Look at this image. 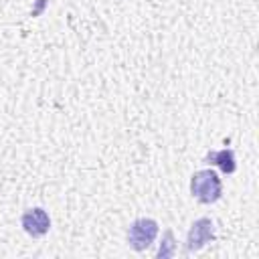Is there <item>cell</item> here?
<instances>
[{
  "label": "cell",
  "instance_id": "obj_1",
  "mask_svg": "<svg viewBox=\"0 0 259 259\" xmlns=\"http://www.w3.org/2000/svg\"><path fill=\"white\" fill-rule=\"evenodd\" d=\"M190 192L202 204H212L223 196V182L212 168H204L192 174Z\"/></svg>",
  "mask_w": 259,
  "mask_h": 259
},
{
  "label": "cell",
  "instance_id": "obj_2",
  "mask_svg": "<svg viewBox=\"0 0 259 259\" xmlns=\"http://www.w3.org/2000/svg\"><path fill=\"white\" fill-rule=\"evenodd\" d=\"M158 223L154 219H148V217H142V219H136L130 229H127V245L134 249V251H146L158 237Z\"/></svg>",
  "mask_w": 259,
  "mask_h": 259
},
{
  "label": "cell",
  "instance_id": "obj_3",
  "mask_svg": "<svg viewBox=\"0 0 259 259\" xmlns=\"http://www.w3.org/2000/svg\"><path fill=\"white\" fill-rule=\"evenodd\" d=\"M214 239V223L208 217H200L196 219L186 235V253H194L200 251L206 243H210Z\"/></svg>",
  "mask_w": 259,
  "mask_h": 259
},
{
  "label": "cell",
  "instance_id": "obj_4",
  "mask_svg": "<svg viewBox=\"0 0 259 259\" xmlns=\"http://www.w3.org/2000/svg\"><path fill=\"white\" fill-rule=\"evenodd\" d=\"M20 225H22V229H24L26 235L38 239V237H45L49 233V229H51V217H49V212L45 208L34 206V208H28V210L22 212Z\"/></svg>",
  "mask_w": 259,
  "mask_h": 259
},
{
  "label": "cell",
  "instance_id": "obj_5",
  "mask_svg": "<svg viewBox=\"0 0 259 259\" xmlns=\"http://www.w3.org/2000/svg\"><path fill=\"white\" fill-rule=\"evenodd\" d=\"M204 162L208 164H214L217 168H221L225 174H233L237 170V164H235V152L233 150H217V152H208Z\"/></svg>",
  "mask_w": 259,
  "mask_h": 259
},
{
  "label": "cell",
  "instance_id": "obj_6",
  "mask_svg": "<svg viewBox=\"0 0 259 259\" xmlns=\"http://www.w3.org/2000/svg\"><path fill=\"white\" fill-rule=\"evenodd\" d=\"M174 255H176V239H174L172 229H166L162 235V243L156 251V259H170Z\"/></svg>",
  "mask_w": 259,
  "mask_h": 259
}]
</instances>
